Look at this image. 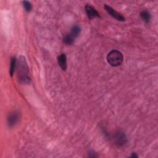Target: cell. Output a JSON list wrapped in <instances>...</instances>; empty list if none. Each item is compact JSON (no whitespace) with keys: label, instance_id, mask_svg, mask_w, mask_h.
Listing matches in <instances>:
<instances>
[{"label":"cell","instance_id":"cell-1","mask_svg":"<svg viewBox=\"0 0 158 158\" xmlns=\"http://www.w3.org/2000/svg\"><path fill=\"white\" fill-rule=\"evenodd\" d=\"M17 69L19 81L22 83H29L30 78L28 75V67L24 56H19L17 64Z\"/></svg>","mask_w":158,"mask_h":158},{"label":"cell","instance_id":"cell-2","mask_svg":"<svg viewBox=\"0 0 158 158\" xmlns=\"http://www.w3.org/2000/svg\"><path fill=\"white\" fill-rule=\"evenodd\" d=\"M123 56L122 54L117 50H112L107 56V62L113 67H117L122 63Z\"/></svg>","mask_w":158,"mask_h":158},{"label":"cell","instance_id":"cell-3","mask_svg":"<svg viewBox=\"0 0 158 158\" xmlns=\"http://www.w3.org/2000/svg\"><path fill=\"white\" fill-rule=\"evenodd\" d=\"M113 140L117 145L122 146L127 143V137L123 132L118 131L114 135Z\"/></svg>","mask_w":158,"mask_h":158},{"label":"cell","instance_id":"cell-4","mask_svg":"<svg viewBox=\"0 0 158 158\" xmlns=\"http://www.w3.org/2000/svg\"><path fill=\"white\" fill-rule=\"evenodd\" d=\"M104 8H105L107 12V13L109 14H110V16H112V17L115 19L116 20H117L118 21H121V22H123V21L125 20V17L120 13L117 12L114 9H112L111 7L106 4L104 6Z\"/></svg>","mask_w":158,"mask_h":158},{"label":"cell","instance_id":"cell-5","mask_svg":"<svg viewBox=\"0 0 158 158\" xmlns=\"http://www.w3.org/2000/svg\"><path fill=\"white\" fill-rule=\"evenodd\" d=\"M85 10H86V15L89 19H92L96 17H100V15L98 12V11L96 10V9H94L93 7L89 5L86 6Z\"/></svg>","mask_w":158,"mask_h":158},{"label":"cell","instance_id":"cell-6","mask_svg":"<svg viewBox=\"0 0 158 158\" xmlns=\"http://www.w3.org/2000/svg\"><path fill=\"white\" fill-rule=\"evenodd\" d=\"M19 120V115L17 112H14L9 115L7 118V123L9 127H14Z\"/></svg>","mask_w":158,"mask_h":158},{"label":"cell","instance_id":"cell-7","mask_svg":"<svg viewBox=\"0 0 158 158\" xmlns=\"http://www.w3.org/2000/svg\"><path fill=\"white\" fill-rule=\"evenodd\" d=\"M57 62L59 65L62 70H66L67 69V57L65 54H61L57 57Z\"/></svg>","mask_w":158,"mask_h":158},{"label":"cell","instance_id":"cell-8","mask_svg":"<svg viewBox=\"0 0 158 158\" xmlns=\"http://www.w3.org/2000/svg\"><path fill=\"white\" fill-rule=\"evenodd\" d=\"M17 61L16 60V58L15 57H12L11 60H10V69H9V73H10V75L11 77H12L14 75L15 68L17 67Z\"/></svg>","mask_w":158,"mask_h":158},{"label":"cell","instance_id":"cell-9","mask_svg":"<svg viewBox=\"0 0 158 158\" xmlns=\"http://www.w3.org/2000/svg\"><path fill=\"white\" fill-rule=\"evenodd\" d=\"M140 16L143 20H144L146 23H149L151 20V15L150 13L146 10H144L141 12Z\"/></svg>","mask_w":158,"mask_h":158},{"label":"cell","instance_id":"cell-10","mask_svg":"<svg viewBox=\"0 0 158 158\" xmlns=\"http://www.w3.org/2000/svg\"><path fill=\"white\" fill-rule=\"evenodd\" d=\"M75 38L72 36L70 33L69 34H66L63 37V41L66 44H69V45H70V44H72L75 41Z\"/></svg>","mask_w":158,"mask_h":158},{"label":"cell","instance_id":"cell-11","mask_svg":"<svg viewBox=\"0 0 158 158\" xmlns=\"http://www.w3.org/2000/svg\"><path fill=\"white\" fill-rule=\"evenodd\" d=\"M81 32V28L78 25H74L72 29H71V31L70 33V34L73 36L75 38H76L80 33Z\"/></svg>","mask_w":158,"mask_h":158},{"label":"cell","instance_id":"cell-12","mask_svg":"<svg viewBox=\"0 0 158 158\" xmlns=\"http://www.w3.org/2000/svg\"><path fill=\"white\" fill-rule=\"evenodd\" d=\"M23 6L27 12H30L32 9V5L31 2L28 1H24L22 2Z\"/></svg>","mask_w":158,"mask_h":158},{"label":"cell","instance_id":"cell-13","mask_svg":"<svg viewBox=\"0 0 158 158\" xmlns=\"http://www.w3.org/2000/svg\"><path fill=\"white\" fill-rule=\"evenodd\" d=\"M131 157H138V156L136 155L135 153H133L132 155L131 156Z\"/></svg>","mask_w":158,"mask_h":158}]
</instances>
